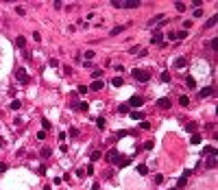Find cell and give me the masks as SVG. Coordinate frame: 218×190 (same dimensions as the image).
<instances>
[{"label":"cell","mask_w":218,"mask_h":190,"mask_svg":"<svg viewBox=\"0 0 218 190\" xmlns=\"http://www.w3.org/2000/svg\"><path fill=\"white\" fill-rule=\"evenodd\" d=\"M133 79L140 81V83H146L151 79V72L149 70H133Z\"/></svg>","instance_id":"1"},{"label":"cell","mask_w":218,"mask_h":190,"mask_svg":"<svg viewBox=\"0 0 218 190\" xmlns=\"http://www.w3.org/2000/svg\"><path fill=\"white\" fill-rule=\"evenodd\" d=\"M107 160L111 162V164H118L120 166V162H122V153H118L116 149H111V151H109V155H107Z\"/></svg>","instance_id":"2"},{"label":"cell","mask_w":218,"mask_h":190,"mask_svg":"<svg viewBox=\"0 0 218 190\" xmlns=\"http://www.w3.org/2000/svg\"><path fill=\"white\" fill-rule=\"evenodd\" d=\"M142 105H144L142 96H131V98H129V107H133V109H140Z\"/></svg>","instance_id":"3"},{"label":"cell","mask_w":218,"mask_h":190,"mask_svg":"<svg viewBox=\"0 0 218 190\" xmlns=\"http://www.w3.org/2000/svg\"><path fill=\"white\" fill-rule=\"evenodd\" d=\"M15 79L20 81V83H26V81H29V74H26L24 68H15Z\"/></svg>","instance_id":"4"},{"label":"cell","mask_w":218,"mask_h":190,"mask_svg":"<svg viewBox=\"0 0 218 190\" xmlns=\"http://www.w3.org/2000/svg\"><path fill=\"white\" fill-rule=\"evenodd\" d=\"M151 42H153V44H164V33H161V31H153Z\"/></svg>","instance_id":"5"},{"label":"cell","mask_w":218,"mask_h":190,"mask_svg":"<svg viewBox=\"0 0 218 190\" xmlns=\"http://www.w3.org/2000/svg\"><path fill=\"white\" fill-rule=\"evenodd\" d=\"M138 5V0H127V2H120V9H135Z\"/></svg>","instance_id":"6"},{"label":"cell","mask_w":218,"mask_h":190,"mask_svg":"<svg viewBox=\"0 0 218 190\" xmlns=\"http://www.w3.org/2000/svg\"><path fill=\"white\" fill-rule=\"evenodd\" d=\"M89 90H94V92L103 90V79H94V81H92V85H89Z\"/></svg>","instance_id":"7"},{"label":"cell","mask_w":218,"mask_h":190,"mask_svg":"<svg viewBox=\"0 0 218 190\" xmlns=\"http://www.w3.org/2000/svg\"><path fill=\"white\" fill-rule=\"evenodd\" d=\"M190 173H192V170H185V173H183V175H181V177H179V188H183V186L185 184H188V177H190Z\"/></svg>","instance_id":"8"},{"label":"cell","mask_w":218,"mask_h":190,"mask_svg":"<svg viewBox=\"0 0 218 190\" xmlns=\"http://www.w3.org/2000/svg\"><path fill=\"white\" fill-rule=\"evenodd\" d=\"M157 105L161 107V109H168L172 103H170V98H166V96H164V98H159V100H157Z\"/></svg>","instance_id":"9"},{"label":"cell","mask_w":218,"mask_h":190,"mask_svg":"<svg viewBox=\"0 0 218 190\" xmlns=\"http://www.w3.org/2000/svg\"><path fill=\"white\" fill-rule=\"evenodd\" d=\"M185 64H188L185 57H177V59H174V68H185Z\"/></svg>","instance_id":"10"},{"label":"cell","mask_w":218,"mask_h":190,"mask_svg":"<svg viewBox=\"0 0 218 190\" xmlns=\"http://www.w3.org/2000/svg\"><path fill=\"white\" fill-rule=\"evenodd\" d=\"M87 103H72V109H79V111H87Z\"/></svg>","instance_id":"11"},{"label":"cell","mask_w":218,"mask_h":190,"mask_svg":"<svg viewBox=\"0 0 218 190\" xmlns=\"http://www.w3.org/2000/svg\"><path fill=\"white\" fill-rule=\"evenodd\" d=\"M205 164H207V168H214V166H216V153H212V155H209Z\"/></svg>","instance_id":"12"},{"label":"cell","mask_w":218,"mask_h":190,"mask_svg":"<svg viewBox=\"0 0 218 190\" xmlns=\"http://www.w3.org/2000/svg\"><path fill=\"white\" fill-rule=\"evenodd\" d=\"M15 46H18V48H24V46H26V37H15Z\"/></svg>","instance_id":"13"},{"label":"cell","mask_w":218,"mask_h":190,"mask_svg":"<svg viewBox=\"0 0 218 190\" xmlns=\"http://www.w3.org/2000/svg\"><path fill=\"white\" fill-rule=\"evenodd\" d=\"M212 92H214V87H205V90H201L198 94H201V98H205V96H209Z\"/></svg>","instance_id":"14"},{"label":"cell","mask_w":218,"mask_h":190,"mask_svg":"<svg viewBox=\"0 0 218 190\" xmlns=\"http://www.w3.org/2000/svg\"><path fill=\"white\" fill-rule=\"evenodd\" d=\"M89 160H92V162H98V160H100V151H92Z\"/></svg>","instance_id":"15"},{"label":"cell","mask_w":218,"mask_h":190,"mask_svg":"<svg viewBox=\"0 0 218 190\" xmlns=\"http://www.w3.org/2000/svg\"><path fill=\"white\" fill-rule=\"evenodd\" d=\"M216 20H218L216 15H212V18H209V20H207V22H205V26H207V29H212V26H214V24H216Z\"/></svg>","instance_id":"16"},{"label":"cell","mask_w":218,"mask_h":190,"mask_svg":"<svg viewBox=\"0 0 218 190\" xmlns=\"http://www.w3.org/2000/svg\"><path fill=\"white\" fill-rule=\"evenodd\" d=\"M185 85H188L190 90H192V87H196V81H194L192 77H188V79H185Z\"/></svg>","instance_id":"17"},{"label":"cell","mask_w":218,"mask_h":190,"mask_svg":"<svg viewBox=\"0 0 218 190\" xmlns=\"http://www.w3.org/2000/svg\"><path fill=\"white\" fill-rule=\"evenodd\" d=\"M111 85H116V87H122V85H124V81L120 79V77H116V79L111 81Z\"/></svg>","instance_id":"18"},{"label":"cell","mask_w":218,"mask_h":190,"mask_svg":"<svg viewBox=\"0 0 218 190\" xmlns=\"http://www.w3.org/2000/svg\"><path fill=\"white\" fill-rule=\"evenodd\" d=\"M179 105L188 107V105H190V98H188V96H181V98H179Z\"/></svg>","instance_id":"19"},{"label":"cell","mask_w":218,"mask_h":190,"mask_svg":"<svg viewBox=\"0 0 218 190\" xmlns=\"http://www.w3.org/2000/svg\"><path fill=\"white\" fill-rule=\"evenodd\" d=\"M138 173H140V175H149V168H146L144 164H140L138 166Z\"/></svg>","instance_id":"20"},{"label":"cell","mask_w":218,"mask_h":190,"mask_svg":"<svg viewBox=\"0 0 218 190\" xmlns=\"http://www.w3.org/2000/svg\"><path fill=\"white\" fill-rule=\"evenodd\" d=\"M124 135H129V131H116L114 140H120V138H124Z\"/></svg>","instance_id":"21"},{"label":"cell","mask_w":218,"mask_h":190,"mask_svg":"<svg viewBox=\"0 0 218 190\" xmlns=\"http://www.w3.org/2000/svg\"><path fill=\"white\" fill-rule=\"evenodd\" d=\"M96 127H98V129H103V127H105V118H103V116L96 118Z\"/></svg>","instance_id":"22"},{"label":"cell","mask_w":218,"mask_h":190,"mask_svg":"<svg viewBox=\"0 0 218 190\" xmlns=\"http://www.w3.org/2000/svg\"><path fill=\"white\" fill-rule=\"evenodd\" d=\"M185 129L194 133V131H196V122H185Z\"/></svg>","instance_id":"23"},{"label":"cell","mask_w":218,"mask_h":190,"mask_svg":"<svg viewBox=\"0 0 218 190\" xmlns=\"http://www.w3.org/2000/svg\"><path fill=\"white\" fill-rule=\"evenodd\" d=\"M50 155H52V151H50V149H42V157H44V160H48Z\"/></svg>","instance_id":"24"},{"label":"cell","mask_w":218,"mask_h":190,"mask_svg":"<svg viewBox=\"0 0 218 190\" xmlns=\"http://www.w3.org/2000/svg\"><path fill=\"white\" fill-rule=\"evenodd\" d=\"M131 120H142V114H140V111H131Z\"/></svg>","instance_id":"25"},{"label":"cell","mask_w":218,"mask_h":190,"mask_svg":"<svg viewBox=\"0 0 218 190\" xmlns=\"http://www.w3.org/2000/svg\"><path fill=\"white\" fill-rule=\"evenodd\" d=\"M122 31H124V26H114V29H111V35H118Z\"/></svg>","instance_id":"26"},{"label":"cell","mask_w":218,"mask_h":190,"mask_svg":"<svg viewBox=\"0 0 218 190\" xmlns=\"http://www.w3.org/2000/svg\"><path fill=\"white\" fill-rule=\"evenodd\" d=\"M174 9H177L179 13H183V11H185V5H183V2H177V5H174Z\"/></svg>","instance_id":"27"},{"label":"cell","mask_w":218,"mask_h":190,"mask_svg":"<svg viewBox=\"0 0 218 190\" xmlns=\"http://www.w3.org/2000/svg\"><path fill=\"white\" fill-rule=\"evenodd\" d=\"M161 81L164 83H170V72H161Z\"/></svg>","instance_id":"28"},{"label":"cell","mask_w":218,"mask_h":190,"mask_svg":"<svg viewBox=\"0 0 218 190\" xmlns=\"http://www.w3.org/2000/svg\"><path fill=\"white\" fill-rule=\"evenodd\" d=\"M192 144H201V135L198 133H192Z\"/></svg>","instance_id":"29"},{"label":"cell","mask_w":218,"mask_h":190,"mask_svg":"<svg viewBox=\"0 0 218 190\" xmlns=\"http://www.w3.org/2000/svg\"><path fill=\"white\" fill-rule=\"evenodd\" d=\"M207 153V155H212V153H216V149H214V146H205L203 149V155Z\"/></svg>","instance_id":"30"},{"label":"cell","mask_w":218,"mask_h":190,"mask_svg":"<svg viewBox=\"0 0 218 190\" xmlns=\"http://www.w3.org/2000/svg\"><path fill=\"white\" fill-rule=\"evenodd\" d=\"M94 55H96V53H94V50H85V59H94Z\"/></svg>","instance_id":"31"},{"label":"cell","mask_w":218,"mask_h":190,"mask_svg":"<svg viewBox=\"0 0 218 190\" xmlns=\"http://www.w3.org/2000/svg\"><path fill=\"white\" fill-rule=\"evenodd\" d=\"M20 107H22L20 100H11V109H20Z\"/></svg>","instance_id":"32"},{"label":"cell","mask_w":218,"mask_h":190,"mask_svg":"<svg viewBox=\"0 0 218 190\" xmlns=\"http://www.w3.org/2000/svg\"><path fill=\"white\" fill-rule=\"evenodd\" d=\"M183 37H188V33L185 31H177V40H183Z\"/></svg>","instance_id":"33"},{"label":"cell","mask_w":218,"mask_h":190,"mask_svg":"<svg viewBox=\"0 0 218 190\" xmlns=\"http://www.w3.org/2000/svg\"><path fill=\"white\" fill-rule=\"evenodd\" d=\"M118 111H120V114H127V111H129V105H120Z\"/></svg>","instance_id":"34"},{"label":"cell","mask_w":218,"mask_h":190,"mask_svg":"<svg viewBox=\"0 0 218 190\" xmlns=\"http://www.w3.org/2000/svg\"><path fill=\"white\" fill-rule=\"evenodd\" d=\"M131 164V157H122V162H120V166H129Z\"/></svg>","instance_id":"35"},{"label":"cell","mask_w":218,"mask_h":190,"mask_svg":"<svg viewBox=\"0 0 218 190\" xmlns=\"http://www.w3.org/2000/svg\"><path fill=\"white\" fill-rule=\"evenodd\" d=\"M168 40H170V42L177 40V31H170V33H168Z\"/></svg>","instance_id":"36"},{"label":"cell","mask_w":218,"mask_h":190,"mask_svg":"<svg viewBox=\"0 0 218 190\" xmlns=\"http://www.w3.org/2000/svg\"><path fill=\"white\" fill-rule=\"evenodd\" d=\"M76 90H79V94H85V92H87V85H79Z\"/></svg>","instance_id":"37"},{"label":"cell","mask_w":218,"mask_h":190,"mask_svg":"<svg viewBox=\"0 0 218 190\" xmlns=\"http://www.w3.org/2000/svg\"><path fill=\"white\" fill-rule=\"evenodd\" d=\"M76 135H79V129H74V127H72V129H70V138H76Z\"/></svg>","instance_id":"38"},{"label":"cell","mask_w":218,"mask_h":190,"mask_svg":"<svg viewBox=\"0 0 218 190\" xmlns=\"http://www.w3.org/2000/svg\"><path fill=\"white\" fill-rule=\"evenodd\" d=\"M42 127H44V131H46V129H50V122L44 118V120H42Z\"/></svg>","instance_id":"39"},{"label":"cell","mask_w":218,"mask_h":190,"mask_svg":"<svg viewBox=\"0 0 218 190\" xmlns=\"http://www.w3.org/2000/svg\"><path fill=\"white\" fill-rule=\"evenodd\" d=\"M92 173H94V166L89 164V166H87V168H85V175H92Z\"/></svg>","instance_id":"40"},{"label":"cell","mask_w":218,"mask_h":190,"mask_svg":"<svg viewBox=\"0 0 218 190\" xmlns=\"http://www.w3.org/2000/svg\"><path fill=\"white\" fill-rule=\"evenodd\" d=\"M140 127H142V129L146 131V129H151V122H146V120H144V122H142V125H140Z\"/></svg>","instance_id":"41"},{"label":"cell","mask_w":218,"mask_h":190,"mask_svg":"<svg viewBox=\"0 0 218 190\" xmlns=\"http://www.w3.org/2000/svg\"><path fill=\"white\" fill-rule=\"evenodd\" d=\"M37 140H46V131H40V133H37Z\"/></svg>","instance_id":"42"},{"label":"cell","mask_w":218,"mask_h":190,"mask_svg":"<svg viewBox=\"0 0 218 190\" xmlns=\"http://www.w3.org/2000/svg\"><path fill=\"white\" fill-rule=\"evenodd\" d=\"M5 170H7V164H5V162H0V173H5Z\"/></svg>","instance_id":"43"},{"label":"cell","mask_w":218,"mask_h":190,"mask_svg":"<svg viewBox=\"0 0 218 190\" xmlns=\"http://www.w3.org/2000/svg\"><path fill=\"white\" fill-rule=\"evenodd\" d=\"M92 190H100V186H98V184H94V186H92Z\"/></svg>","instance_id":"44"},{"label":"cell","mask_w":218,"mask_h":190,"mask_svg":"<svg viewBox=\"0 0 218 190\" xmlns=\"http://www.w3.org/2000/svg\"><path fill=\"white\" fill-rule=\"evenodd\" d=\"M0 149H2V140H0Z\"/></svg>","instance_id":"45"},{"label":"cell","mask_w":218,"mask_h":190,"mask_svg":"<svg viewBox=\"0 0 218 190\" xmlns=\"http://www.w3.org/2000/svg\"><path fill=\"white\" fill-rule=\"evenodd\" d=\"M174 190H179V188H174Z\"/></svg>","instance_id":"46"}]
</instances>
